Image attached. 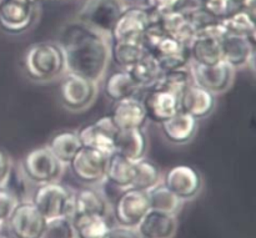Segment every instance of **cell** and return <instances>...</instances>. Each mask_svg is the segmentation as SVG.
<instances>
[{"label": "cell", "mask_w": 256, "mask_h": 238, "mask_svg": "<svg viewBox=\"0 0 256 238\" xmlns=\"http://www.w3.org/2000/svg\"><path fill=\"white\" fill-rule=\"evenodd\" d=\"M192 82V74H190L189 66L184 67V69L178 70H168V71H162L158 81L152 85V87L155 89L164 90V91L172 92V94L176 95L178 97L182 92V90Z\"/></svg>", "instance_id": "obj_34"}, {"label": "cell", "mask_w": 256, "mask_h": 238, "mask_svg": "<svg viewBox=\"0 0 256 238\" xmlns=\"http://www.w3.org/2000/svg\"><path fill=\"white\" fill-rule=\"evenodd\" d=\"M18 199L8 187H0V226L6 224Z\"/></svg>", "instance_id": "obj_38"}, {"label": "cell", "mask_w": 256, "mask_h": 238, "mask_svg": "<svg viewBox=\"0 0 256 238\" xmlns=\"http://www.w3.org/2000/svg\"><path fill=\"white\" fill-rule=\"evenodd\" d=\"M118 131L119 130L112 122V116L106 115L95 122L82 126L76 134L82 147L98 150L109 156L115 150V137Z\"/></svg>", "instance_id": "obj_10"}, {"label": "cell", "mask_w": 256, "mask_h": 238, "mask_svg": "<svg viewBox=\"0 0 256 238\" xmlns=\"http://www.w3.org/2000/svg\"><path fill=\"white\" fill-rule=\"evenodd\" d=\"M145 7L156 14L172 11L176 9L180 0H144Z\"/></svg>", "instance_id": "obj_39"}, {"label": "cell", "mask_w": 256, "mask_h": 238, "mask_svg": "<svg viewBox=\"0 0 256 238\" xmlns=\"http://www.w3.org/2000/svg\"><path fill=\"white\" fill-rule=\"evenodd\" d=\"M202 9L218 20L234 12L230 0H202Z\"/></svg>", "instance_id": "obj_37"}, {"label": "cell", "mask_w": 256, "mask_h": 238, "mask_svg": "<svg viewBox=\"0 0 256 238\" xmlns=\"http://www.w3.org/2000/svg\"><path fill=\"white\" fill-rule=\"evenodd\" d=\"M135 177V162L130 161L126 157L112 152L108 156L106 175L105 180L109 181L114 187L120 190L129 189L132 186Z\"/></svg>", "instance_id": "obj_24"}, {"label": "cell", "mask_w": 256, "mask_h": 238, "mask_svg": "<svg viewBox=\"0 0 256 238\" xmlns=\"http://www.w3.org/2000/svg\"><path fill=\"white\" fill-rule=\"evenodd\" d=\"M146 50L142 42L136 41H112L110 42V59L118 67L129 70Z\"/></svg>", "instance_id": "obj_30"}, {"label": "cell", "mask_w": 256, "mask_h": 238, "mask_svg": "<svg viewBox=\"0 0 256 238\" xmlns=\"http://www.w3.org/2000/svg\"><path fill=\"white\" fill-rule=\"evenodd\" d=\"M109 205L102 192L92 189H82L74 192V212L72 215L106 217Z\"/></svg>", "instance_id": "obj_25"}, {"label": "cell", "mask_w": 256, "mask_h": 238, "mask_svg": "<svg viewBox=\"0 0 256 238\" xmlns=\"http://www.w3.org/2000/svg\"><path fill=\"white\" fill-rule=\"evenodd\" d=\"M150 22V11L145 6H126L115 21L110 32L112 41L142 42Z\"/></svg>", "instance_id": "obj_11"}, {"label": "cell", "mask_w": 256, "mask_h": 238, "mask_svg": "<svg viewBox=\"0 0 256 238\" xmlns=\"http://www.w3.org/2000/svg\"><path fill=\"white\" fill-rule=\"evenodd\" d=\"M128 71L130 72L134 81L140 87H152L162 75V70L160 67L156 57L149 51H145L139 60L130 67Z\"/></svg>", "instance_id": "obj_29"}, {"label": "cell", "mask_w": 256, "mask_h": 238, "mask_svg": "<svg viewBox=\"0 0 256 238\" xmlns=\"http://www.w3.org/2000/svg\"><path fill=\"white\" fill-rule=\"evenodd\" d=\"M0 1H2V0H0Z\"/></svg>", "instance_id": "obj_46"}, {"label": "cell", "mask_w": 256, "mask_h": 238, "mask_svg": "<svg viewBox=\"0 0 256 238\" xmlns=\"http://www.w3.org/2000/svg\"><path fill=\"white\" fill-rule=\"evenodd\" d=\"M48 220L30 200L18 201L6 221V229L14 238H42Z\"/></svg>", "instance_id": "obj_6"}, {"label": "cell", "mask_w": 256, "mask_h": 238, "mask_svg": "<svg viewBox=\"0 0 256 238\" xmlns=\"http://www.w3.org/2000/svg\"><path fill=\"white\" fill-rule=\"evenodd\" d=\"M12 172V164L9 155L0 150V187H6Z\"/></svg>", "instance_id": "obj_41"}, {"label": "cell", "mask_w": 256, "mask_h": 238, "mask_svg": "<svg viewBox=\"0 0 256 238\" xmlns=\"http://www.w3.org/2000/svg\"><path fill=\"white\" fill-rule=\"evenodd\" d=\"M189 69L192 82L214 95L226 91L232 86L234 79L235 70L222 61L214 65H199L190 62Z\"/></svg>", "instance_id": "obj_13"}, {"label": "cell", "mask_w": 256, "mask_h": 238, "mask_svg": "<svg viewBox=\"0 0 256 238\" xmlns=\"http://www.w3.org/2000/svg\"><path fill=\"white\" fill-rule=\"evenodd\" d=\"M215 107V95L199 85H188L179 96V110L186 112L194 119L209 116Z\"/></svg>", "instance_id": "obj_17"}, {"label": "cell", "mask_w": 256, "mask_h": 238, "mask_svg": "<svg viewBox=\"0 0 256 238\" xmlns=\"http://www.w3.org/2000/svg\"><path fill=\"white\" fill-rule=\"evenodd\" d=\"M222 60L232 69H242L254 62L255 41L244 36L225 35L222 39Z\"/></svg>", "instance_id": "obj_16"}, {"label": "cell", "mask_w": 256, "mask_h": 238, "mask_svg": "<svg viewBox=\"0 0 256 238\" xmlns=\"http://www.w3.org/2000/svg\"><path fill=\"white\" fill-rule=\"evenodd\" d=\"M104 238H142V236L134 227H125L122 225H116V226H110Z\"/></svg>", "instance_id": "obj_40"}, {"label": "cell", "mask_w": 256, "mask_h": 238, "mask_svg": "<svg viewBox=\"0 0 256 238\" xmlns=\"http://www.w3.org/2000/svg\"><path fill=\"white\" fill-rule=\"evenodd\" d=\"M130 1H136V0H130Z\"/></svg>", "instance_id": "obj_45"}, {"label": "cell", "mask_w": 256, "mask_h": 238, "mask_svg": "<svg viewBox=\"0 0 256 238\" xmlns=\"http://www.w3.org/2000/svg\"><path fill=\"white\" fill-rule=\"evenodd\" d=\"M70 219L76 238H104L110 229L106 217L72 215Z\"/></svg>", "instance_id": "obj_31"}, {"label": "cell", "mask_w": 256, "mask_h": 238, "mask_svg": "<svg viewBox=\"0 0 256 238\" xmlns=\"http://www.w3.org/2000/svg\"><path fill=\"white\" fill-rule=\"evenodd\" d=\"M149 52L156 57L162 71L184 69L192 62L189 46H185L169 35H165L159 44Z\"/></svg>", "instance_id": "obj_18"}, {"label": "cell", "mask_w": 256, "mask_h": 238, "mask_svg": "<svg viewBox=\"0 0 256 238\" xmlns=\"http://www.w3.org/2000/svg\"><path fill=\"white\" fill-rule=\"evenodd\" d=\"M35 1L39 2V1H46V0H35Z\"/></svg>", "instance_id": "obj_44"}, {"label": "cell", "mask_w": 256, "mask_h": 238, "mask_svg": "<svg viewBox=\"0 0 256 238\" xmlns=\"http://www.w3.org/2000/svg\"><path fill=\"white\" fill-rule=\"evenodd\" d=\"M148 139L142 129L119 130L115 137L114 152L126 157L132 162L145 159Z\"/></svg>", "instance_id": "obj_22"}, {"label": "cell", "mask_w": 256, "mask_h": 238, "mask_svg": "<svg viewBox=\"0 0 256 238\" xmlns=\"http://www.w3.org/2000/svg\"><path fill=\"white\" fill-rule=\"evenodd\" d=\"M109 39L79 20L66 24L58 42L64 54L66 72L95 82L102 80L110 60Z\"/></svg>", "instance_id": "obj_1"}, {"label": "cell", "mask_w": 256, "mask_h": 238, "mask_svg": "<svg viewBox=\"0 0 256 238\" xmlns=\"http://www.w3.org/2000/svg\"><path fill=\"white\" fill-rule=\"evenodd\" d=\"M162 184V174L155 164L149 160H139L135 162V177L132 189L148 192Z\"/></svg>", "instance_id": "obj_35"}, {"label": "cell", "mask_w": 256, "mask_h": 238, "mask_svg": "<svg viewBox=\"0 0 256 238\" xmlns=\"http://www.w3.org/2000/svg\"><path fill=\"white\" fill-rule=\"evenodd\" d=\"M162 125V131L165 139L175 145L189 142L196 134L198 120L184 111H178Z\"/></svg>", "instance_id": "obj_21"}, {"label": "cell", "mask_w": 256, "mask_h": 238, "mask_svg": "<svg viewBox=\"0 0 256 238\" xmlns=\"http://www.w3.org/2000/svg\"><path fill=\"white\" fill-rule=\"evenodd\" d=\"M140 100L146 112V119L156 124H162L179 111V97L164 90L148 87Z\"/></svg>", "instance_id": "obj_15"}, {"label": "cell", "mask_w": 256, "mask_h": 238, "mask_svg": "<svg viewBox=\"0 0 256 238\" xmlns=\"http://www.w3.org/2000/svg\"><path fill=\"white\" fill-rule=\"evenodd\" d=\"M220 21L225 27L226 35L244 36L255 41V17L246 11H234Z\"/></svg>", "instance_id": "obj_33"}, {"label": "cell", "mask_w": 256, "mask_h": 238, "mask_svg": "<svg viewBox=\"0 0 256 238\" xmlns=\"http://www.w3.org/2000/svg\"><path fill=\"white\" fill-rule=\"evenodd\" d=\"M64 165L60 164L48 147H38L24 156L22 172L26 180L36 186L58 182L62 174Z\"/></svg>", "instance_id": "obj_5"}, {"label": "cell", "mask_w": 256, "mask_h": 238, "mask_svg": "<svg viewBox=\"0 0 256 238\" xmlns=\"http://www.w3.org/2000/svg\"><path fill=\"white\" fill-rule=\"evenodd\" d=\"M30 201L48 221L72 217L74 212V192L59 182L39 185Z\"/></svg>", "instance_id": "obj_3"}, {"label": "cell", "mask_w": 256, "mask_h": 238, "mask_svg": "<svg viewBox=\"0 0 256 238\" xmlns=\"http://www.w3.org/2000/svg\"><path fill=\"white\" fill-rule=\"evenodd\" d=\"M222 40L196 35L189 45L190 60L194 64L214 65L222 62Z\"/></svg>", "instance_id": "obj_26"}, {"label": "cell", "mask_w": 256, "mask_h": 238, "mask_svg": "<svg viewBox=\"0 0 256 238\" xmlns=\"http://www.w3.org/2000/svg\"><path fill=\"white\" fill-rule=\"evenodd\" d=\"M0 238H14L10 235L9 230L6 229V224L0 226Z\"/></svg>", "instance_id": "obj_43"}, {"label": "cell", "mask_w": 256, "mask_h": 238, "mask_svg": "<svg viewBox=\"0 0 256 238\" xmlns=\"http://www.w3.org/2000/svg\"><path fill=\"white\" fill-rule=\"evenodd\" d=\"M24 65L28 76L36 81H50L66 71L62 50L55 42L32 45L25 54Z\"/></svg>", "instance_id": "obj_2"}, {"label": "cell", "mask_w": 256, "mask_h": 238, "mask_svg": "<svg viewBox=\"0 0 256 238\" xmlns=\"http://www.w3.org/2000/svg\"><path fill=\"white\" fill-rule=\"evenodd\" d=\"M48 150L54 155L55 159L62 164L69 165L75 155L82 149V144L76 131H62L55 134L48 144Z\"/></svg>", "instance_id": "obj_28"}, {"label": "cell", "mask_w": 256, "mask_h": 238, "mask_svg": "<svg viewBox=\"0 0 256 238\" xmlns=\"http://www.w3.org/2000/svg\"><path fill=\"white\" fill-rule=\"evenodd\" d=\"M136 230L142 238H172L176 234L178 220L175 215L149 210Z\"/></svg>", "instance_id": "obj_20"}, {"label": "cell", "mask_w": 256, "mask_h": 238, "mask_svg": "<svg viewBox=\"0 0 256 238\" xmlns=\"http://www.w3.org/2000/svg\"><path fill=\"white\" fill-rule=\"evenodd\" d=\"M150 210L148 194L136 189L122 190L118 197L114 207V216L116 225L136 229L148 211Z\"/></svg>", "instance_id": "obj_12"}, {"label": "cell", "mask_w": 256, "mask_h": 238, "mask_svg": "<svg viewBox=\"0 0 256 238\" xmlns=\"http://www.w3.org/2000/svg\"><path fill=\"white\" fill-rule=\"evenodd\" d=\"M42 238H76L70 217L49 220Z\"/></svg>", "instance_id": "obj_36"}, {"label": "cell", "mask_w": 256, "mask_h": 238, "mask_svg": "<svg viewBox=\"0 0 256 238\" xmlns=\"http://www.w3.org/2000/svg\"><path fill=\"white\" fill-rule=\"evenodd\" d=\"M110 116L118 130L142 129L148 120L142 100L138 97L115 101Z\"/></svg>", "instance_id": "obj_19"}, {"label": "cell", "mask_w": 256, "mask_h": 238, "mask_svg": "<svg viewBox=\"0 0 256 238\" xmlns=\"http://www.w3.org/2000/svg\"><path fill=\"white\" fill-rule=\"evenodd\" d=\"M38 15L35 0H2L0 27L10 34H20L30 27Z\"/></svg>", "instance_id": "obj_7"}, {"label": "cell", "mask_w": 256, "mask_h": 238, "mask_svg": "<svg viewBox=\"0 0 256 238\" xmlns=\"http://www.w3.org/2000/svg\"><path fill=\"white\" fill-rule=\"evenodd\" d=\"M106 165L108 155L90 147H82L74 159L70 161L69 166L72 175L80 182L86 185H98L105 181Z\"/></svg>", "instance_id": "obj_9"}, {"label": "cell", "mask_w": 256, "mask_h": 238, "mask_svg": "<svg viewBox=\"0 0 256 238\" xmlns=\"http://www.w3.org/2000/svg\"><path fill=\"white\" fill-rule=\"evenodd\" d=\"M172 194L176 195L182 201H188L196 196L202 189V176L199 172L188 165H178L172 167L162 180Z\"/></svg>", "instance_id": "obj_14"}, {"label": "cell", "mask_w": 256, "mask_h": 238, "mask_svg": "<svg viewBox=\"0 0 256 238\" xmlns=\"http://www.w3.org/2000/svg\"><path fill=\"white\" fill-rule=\"evenodd\" d=\"M142 87L134 81L128 70H118L108 76L105 81V95L112 101L136 97Z\"/></svg>", "instance_id": "obj_27"}, {"label": "cell", "mask_w": 256, "mask_h": 238, "mask_svg": "<svg viewBox=\"0 0 256 238\" xmlns=\"http://www.w3.org/2000/svg\"><path fill=\"white\" fill-rule=\"evenodd\" d=\"M156 15L166 35L178 40L185 46H189L192 44V40L195 39V35H196V30L192 26V21L186 15L178 11V10H172V11Z\"/></svg>", "instance_id": "obj_23"}, {"label": "cell", "mask_w": 256, "mask_h": 238, "mask_svg": "<svg viewBox=\"0 0 256 238\" xmlns=\"http://www.w3.org/2000/svg\"><path fill=\"white\" fill-rule=\"evenodd\" d=\"M126 6L125 0H86L76 20L110 37L115 21Z\"/></svg>", "instance_id": "obj_4"}, {"label": "cell", "mask_w": 256, "mask_h": 238, "mask_svg": "<svg viewBox=\"0 0 256 238\" xmlns=\"http://www.w3.org/2000/svg\"><path fill=\"white\" fill-rule=\"evenodd\" d=\"M98 82L86 77L66 72L60 85V99L62 105L72 111L89 107L98 94Z\"/></svg>", "instance_id": "obj_8"}, {"label": "cell", "mask_w": 256, "mask_h": 238, "mask_svg": "<svg viewBox=\"0 0 256 238\" xmlns=\"http://www.w3.org/2000/svg\"><path fill=\"white\" fill-rule=\"evenodd\" d=\"M146 194L150 210L169 215H176V212L182 207V200L176 195L172 194L166 186H164L162 182L150 191H148Z\"/></svg>", "instance_id": "obj_32"}, {"label": "cell", "mask_w": 256, "mask_h": 238, "mask_svg": "<svg viewBox=\"0 0 256 238\" xmlns=\"http://www.w3.org/2000/svg\"><path fill=\"white\" fill-rule=\"evenodd\" d=\"M255 1L256 0H230L234 11H246L255 17Z\"/></svg>", "instance_id": "obj_42"}]
</instances>
